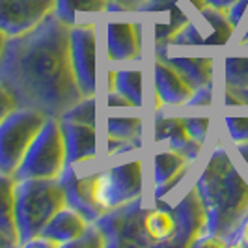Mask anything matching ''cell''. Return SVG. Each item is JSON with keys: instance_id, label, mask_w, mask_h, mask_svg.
Masks as SVG:
<instances>
[{"instance_id": "obj_26", "label": "cell", "mask_w": 248, "mask_h": 248, "mask_svg": "<svg viewBox=\"0 0 248 248\" xmlns=\"http://www.w3.org/2000/svg\"><path fill=\"white\" fill-rule=\"evenodd\" d=\"M226 127L235 144L248 142V116L247 118H226Z\"/></svg>"}, {"instance_id": "obj_19", "label": "cell", "mask_w": 248, "mask_h": 248, "mask_svg": "<svg viewBox=\"0 0 248 248\" xmlns=\"http://www.w3.org/2000/svg\"><path fill=\"white\" fill-rule=\"evenodd\" d=\"M179 73L190 82L194 90L211 86L213 82V60L211 58H166Z\"/></svg>"}, {"instance_id": "obj_38", "label": "cell", "mask_w": 248, "mask_h": 248, "mask_svg": "<svg viewBox=\"0 0 248 248\" xmlns=\"http://www.w3.org/2000/svg\"><path fill=\"white\" fill-rule=\"evenodd\" d=\"M241 45H248V32L245 34V37H243V41H241Z\"/></svg>"}, {"instance_id": "obj_14", "label": "cell", "mask_w": 248, "mask_h": 248, "mask_svg": "<svg viewBox=\"0 0 248 248\" xmlns=\"http://www.w3.org/2000/svg\"><path fill=\"white\" fill-rule=\"evenodd\" d=\"M108 54L114 62L138 60L140 56V32L135 23L114 21L108 25Z\"/></svg>"}, {"instance_id": "obj_1", "label": "cell", "mask_w": 248, "mask_h": 248, "mask_svg": "<svg viewBox=\"0 0 248 248\" xmlns=\"http://www.w3.org/2000/svg\"><path fill=\"white\" fill-rule=\"evenodd\" d=\"M0 84L17 108L62 118L84 99L69 56V26L52 13L23 36L8 37L0 56Z\"/></svg>"}, {"instance_id": "obj_36", "label": "cell", "mask_w": 248, "mask_h": 248, "mask_svg": "<svg viewBox=\"0 0 248 248\" xmlns=\"http://www.w3.org/2000/svg\"><path fill=\"white\" fill-rule=\"evenodd\" d=\"M6 41H8V36L0 30V56H2V50H4V47H6Z\"/></svg>"}, {"instance_id": "obj_16", "label": "cell", "mask_w": 248, "mask_h": 248, "mask_svg": "<svg viewBox=\"0 0 248 248\" xmlns=\"http://www.w3.org/2000/svg\"><path fill=\"white\" fill-rule=\"evenodd\" d=\"M186 161L177 151H162L155 157V198L161 200L185 175Z\"/></svg>"}, {"instance_id": "obj_25", "label": "cell", "mask_w": 248, "mask_h": 248, "mask_svg": "<svg viewBox=\"0 0 248 248\" xmlns=\"http://www.w3.org/2000/svg\"><path fill=\"white\" fill-rule=\"evenodd\" d=\"M75 247H84V248H103L107 247L105 243V235L101 233V230L95 226V224H90L86 232L78 239H75L73 243H69L67 248H75Z\"/></svg>"}, {"instance_id": "obj_30", "label": "cell", "mask_w": 248, "mask_h": 248, "mask_svg": "<svg viewBox=\"0 0 248 248\" xmlns=\"http://www.w3.org/2000/svg\"><path fill=\"white\" fill-rule=\"evenodd\" d=\"M15 108H17V105H15L13 97L10 95V92L0 84V122H2L10 112L15 110Z\"/></svg>"}, {"instance_id": "obj_7", "label": "cell", "mask_w": 248, "mask_h": 248, "mask_svg": "<svg viewBox=\"0 0 248 248\" xmlns=\"http://www.w3.org/2000/svg\"><path fill=\"white\" fill-rule=\"evenodd\" d=\"M62 125L67 164L92 161L95 157V101L84 97L58 118Z\"/></svg>"}, {"instance_id": "obj_28", "label": "cell", "mask_w": 248, "mask_h": 248, "mask_svg": "<svg viewBox=\"0 0 248 248\" xmlns=\"http://www.w3.org/2000/svg\"><path fill=\"white\" fill-rule=\"evenodd\" d=\"M108 2V10L116 12H140L146 10L149 4V0H107Z\"/></svg>"}, {"instance_id": "obj_6", "label": "cell", "mask_w": 248, "mask_h": 248, "mask_svg": "<svg viewBox=\"0 0 248 248\" xmlns=\"http://www.w3.org/2000/svg\"><path fill=\"white\" fill-rule=\"evenodd\" d=\"M146 213L142 209L140 198L133 200L125 205L103 213L95 220V226L105 235V243L108 248H127V247H151L144 218Z\"/></svg>"}, {"instance_id": "obj_13", "label": "cell", "mask_w": 248, "mask_h": 248, "mask_svg": "<svg viewBox=\"0 0 248 248\" xmlns=\"http://www.w3.org/2000/svg\"><path fill=\"white\" fill-rule=\"evenodd\" d=\"M155 88L157 95L166 105H186V101L196 92L183 75L166 60L155 63Z\"/></svg>"}, {"instance_id": "obj_21", "label": "cell", "mask_w": 248, "mask_h": 248, "mask_svg": "<svg viewBox=\"0 0 248 248\" xmlns=\"http://www.w3.org/2000/svg\"><path fill=\"white\" fill-rule=\"evenodd\" d=\"M144 228L153 245H166L175 233V217L168 209H151L146 213Z\"/></svg>"}, {"instance_id": "obj_10", "label": "cell", "mask_w": 248, "mask_h": 248, "mask_svg": "<svg viewBox=\"0 0 248 248\" xmlns=\"http://www.w3.org/2000/svg\"><path fill=\"white\" fill-rule=\"evenodd\" d=\"M172 213L175 217V233L164 247H194L200 237L207 233V211L196 186L186 192Z\"/></svg>"}, {"instance_id": "obj_11", "label": "cell", "mask_w": 248, "mask_h": 248, "mask_svg": "<svg viewBox=\"0 0 248 248\" xmlns=\"http://www.w3.org/2000/svg\"><path fill=\"white\" fill-rule=\"evenodd\" d=\"M54 13V0H0V30L23 36Z\"/></svg>"}, {"instance_id": "obj_23", "label": "cell", "mask_w": 248, "mask_h": 248, "mask_svg": "<svg viewBox=\"0 0 248 248\" xmlns=\"http://www.w3.org/2000/svg\"><path fill=\"white\" fill-rule=\"evenodd\" d=\"M142 122L138 118H110L108 120V140L140 142Z\"/></svg>"}, {"instance_id": "obj_22", "label": "cell", "mask_w": 248, "mask_h": 248, "mask_svg": "<svg viewBox=\"0 0 248 248\" xmlns=\"http://www.w3.org/2000/svg\"><path fill=\"white\" fill-rule=\"evenodd\" d=\"M116 92L122 93L135 107L142 105V73L138 69L116 71Z\"/></svg>"}, {"instance_id": "obj_27", "label": "cell", "mask_w": 248, "mask_h": 248, "mask_svg": "<svg viewBox=\"0 0 248 248\" xmlns=\"http://www.w3.org/2000/svg\"><path fill=\"white\" fill-rule=\"evenodd\" d=\"M185 127L190 137L200 144H203V140L207 137V129H209V120L207 118H185Z\"/></svg>"}, {"instance_id": "obj_8", "label": "cell", "mask_w": 248, "mask_h": 248, "mask_svg": "<svg viewBox=\"0 0 248 248\" xmlns=\"http://www.w3.org/2000/svg\"><path fill=\"white\" fill-rule=\"evenodd\" d=\"M142 194V162L133 161L114 166L93 177V198L107 213L125 205Z\"/></svg>"}, {"instance_id": "obj_3", "label": "cell", "mask_w": 248, "mask_h": 248, "mask_svg": "<svg viewBox=\"0 0 248 248\" xmlns=\"http://www.w3.org/2000/svg\"><path fill=\"white\" fill-rule=\"evenodd\" d=\"M67 205L58 179H23L15 185V220L19 247L37 237L50 218Z\"/></svg>"}, {"instance_id": "obj_15", "label": "cell", "mask_w": 248, "mask_h": 248, "mask_svg": "<svg viewBox=\"0 0 248 248\" xmlns=\"http://www.w3.org/2000/svg\"><path fill=\"white\" fill-rule=\"evenodd\" d=\"M88 228H90V222L86 218L78 211L65 205L50 218V222L45 226L41 235L52 239L58 247H67L69 243H73L75 239L82 235Z\"/></svg>"}, {"instance_id": "obj_29", "label": "cell", "mask_w": 248, "mask_h": 248, "mask_svg": "<svg viewBox=\"0 0 248 248\" xmlns=\"http://www.w3.org/2000/svg\"><path fill=\"white\" fill-rule=\"evenodd\" d=\"M226 105H248V88L226 86Z\"/></svg>"}, {"instance_id": "obj_31", "label": "cell", "mask_w": 248, "mask_h": 248, "mask_svg": "<svg viewBox=\"0 0 248 248\" xmlns=\"http://www.w3.org/2000/svg\"><path fill=\"white\" fill-rule=\"evenodd\" d=\"M211 103V86H205V88H198L192 97L186 101L188 107H198V105H209Z\"/></svg>"}, {"instance_id": "obj_32", "label": "cell", "mask_w": 248, "mask_h": 248, "mask_svg": "<svg viewBox=\"0 0 248 248\" xmlns=\"http://www.w3.org/2000/svg\"><path fill=\"white\" fill-rule=\"evenodd\" d=\"M232 245H235V247H248V215L247 218L243 220V224H241V228L237 232L235 239L232 241Z\"/></svg>"}, {"instance_id": "obj_24", "label": "cell", "mask_w": 248, "mask_h": 248, "mask_svg": "<svg viewBox=\"0 0 248 248\" xmlns=\"http://www.w3.org/2000/svg\"><path fill=\"white\" fill-rule=\"evenodd\" d=\"M226 86L248 88V58L226 60Z\"/></svg>"}, {"instance_id": "obj_20", "label": "cell", "mask_w": 248, "mask_h": 248, "mask_svg": "<svg viewBox=\"0 0 248 248\" xmlns=\"http://www.w3.org/2000/svg\"><path fill=\"white\" fill-rule=\"evenodd\" d=\"M105 10H108L107 0H54V15L67 26L80 25V15L101 13Z\"/></svg>"}, {"instance_id": "obj_12", "label": "cell", "mask_w": 248, "mask_h": 248, "mask_svg": "<svg viewBox=\"0 0 248 248\" xmlns=\"http://www.w3.org/2000/svg\"><path fill=\"white\" fill-rule=\"evenodd\" d=\"M93 177L95 174L78 177L73 164H67L63 174L58 177L63 192H65L67 207L78 211L90 224H93L103 215L101 207L93 198Z\"/></svg>"}, {"instance_id": "obj_9", "label": "cell", "mask_w": 248, "mask_h": 248, "mask_svg": "<svg viewBox=\"0 0 248 248\" xmlns=\"http://www.w3.org/2000/svg\"><path fill=\"white\" fill-rule=\"evenodd\" d=\"M71 65L84 97L95 95V30L92 25L69 26Z\"/></svg>"}, {"instance_id": "obj_17", "label": "cell", "mask_w": 248, "mask_h": 248, "mask_svg": "<svg viewBox=\"0 0 248 248\" xmlns=\"http://www.w3.org/2000/svg\"><path fill=\"white\" fill-rule=\"evenodd\" d=\"M170 140V148L181 153L185 159L192 161L200 153L202 144L188 135L185 127V118H164L157 122V140Z\"/></svg>"}, {"instance_id": "obj_2", "label": "cell", "mask_w": 248, "mask_h": 248, "mask_svg": "<svg viewBox=\"0 0 248 248\" xmlns=\"http://www.w3.org/2000/svg\"><path fill=\"white\" fill-rule=\"evenodd\" d=\"M196 188L207 211V233L232 245L248 215V183L222 148L213 151Z\"/></svg>"}, {"instance_id": "obj_4", "label": "cell", "mask_w": 248, "mask_h": 248, "mask_svg": "<svg viewBox=\"0 0 248 248\" xmlns=\"http://www.w3.org/2000/svg\"><path fill=\"white\" fill-rule=\"evenodd\" d=\"M67 166V149L62 125L56 118H47L34 142L26 151L13 177L23 179H58Z\"/></svg>"}, {"instance_id": "obj_35", "label": "cell", "mask_w": 248, "mask_h": 248, "mask_svg": "<svg viewBox=\"0 0 248 248\" xmlns=\"http://www.w3.org/2000/svg\"><path fill=\"white\" fill-rule=\"evenodd\" d=\"M237 149H239V153L243 155V159L248 162V142H241V144H237Z\"/></svg>"}, {"instance_id": "obj_37", "label": "cell", "mask_w": 248, "mask_h": 248, "mask_svg": "<svg viewBox=\"0 0 248 248\" xmlns=\"http://www.w3.org/2000/svg\"><path fill=\"white\" fill-rule=\"evenodd\" d=\"M162 2H168V0H149V4H148V8H146V10H151V8L159 6V4H162Z\"/></svg>"}, {"instance_id": "obj_34", "label": "cell", "mask_w": 248, "mask_h": 248, "mask_svg": "<svg viewBox=\"0 0 248 248\" xmlns=\"http://www.w3.org/2000/svg\"><path fill=\"white\" fill-rule=\"evenodd\" d=\"M10 247H17V245H15L12 239L0 230V248H10Z\"/></svg>"}, {"instance_id": "obj_18", "label": "cell", "mask_w": 248, "mask_h": 248, "mask_svg": "<svg viewBox=\"0 0 248 248\" xmlns=\"http://www.w3.org/2000/svg\"><path fill=\"white\" fill-rule=\"evenodd\" d=\"M15 185L17 179L0 172V230L19 247V232L15 220Z\"/></svg>"}, {"instance_id": "obj_5", "label": "cell", "mask_w": 248, "mask_h": 248, "mask_svg": "<svg viewBox=\"0 0 248 248\" xmlns=\"http://www.w3.org/2000/svg\"><path fill=\"white\" fill-rule=\"evenodd\" d=\"M47 116L28 108H15L0 122V172L13 175Z\"/></svg>"}, {"instance_id": "obj_33", "label": "cell", "mask_w": 248, "mask_h": 248, "mask_svg": "<svg viewBox=\"0 0 248 248\" xmlns=\"http://www.w3.org/2000/svg\"><path fill=\"white\" fill-rule=\"evenodd\" d=\"M207 2V6H211V8H217V10H220V12H226L235 4L237 0H205Z\"/></svg>"}]
</instances>
